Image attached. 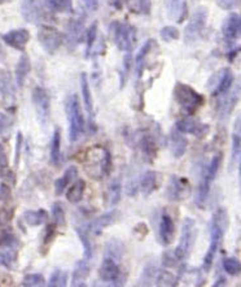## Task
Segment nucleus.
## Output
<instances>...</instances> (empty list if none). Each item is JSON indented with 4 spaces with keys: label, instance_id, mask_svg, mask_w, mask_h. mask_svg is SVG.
<instances>
[{
    "label": "nucleus",
    "instance_id": "nucleus-1",
    "mask_svg": "<svg viewBox=\"0 0 241 287\" xmlns=\"http://www.w3.org/2000/svg\"><path fill=\"white\" fill-rule=\"evenodd\" d=\"M228 227V215L224 208H219L215 211V213L211 217L210 224V245H209L208 252L204 257V264L202 268L205 272H209L214 263L215 255L220 247L222 239H223L224 233Z\"/></svg>",
    "mask_w": 241,
    "mask_h": 287
},
{
    "label": "nucleus",
    "instance_id": "nucleus-2",
    "mask_svg": "<svg viewBox=\"0 0 241 287\" xmlns=\"http://www.w3.org/2000/svg\"><path fill=\"white\" fill-rule=\"evenodd\" d=\"M86 172L96 179L108 177L112 172L113 160L110 152L105 147L95 146L86 154Z\"/></svg>",
    "mask_w": 241,
    "mask_h": 287
},
{
    "label": "nucleus",
    "instance_id": "nucleus-3",
    "mask_svg": "<svg viewBox=\"0 0 241 287\" xmlns=\"http://www.w3.org/2000/svg\"><path fill=\"white\" fill-rule=\"evenodd\" d=\"M65 109L69 121V139L70 142L74 143L79 140L82 134L85 133V117L78 95L73 94L68 98Z\"/></svg>",
    "mask_w": 241,
    "mask_h": 287
},
{
    "label": "nucleus",
    "instance_id": "nucleus-4",
    "mask_svg": "<svg viewBox=\"0 0 241 287\" xmlns=\"http://www.w3.org/2000/svg\"><path fill=\"white\" fill-rule=\"evenodd\" d=\"M222 160H223V155L220 154V152L219 154H215L210 160V163H209V165L204 170V174H202V178L200 181L196 193V204L199 207H201V208H204L206 200H208L209 193H210V186L214 182L215 177H217Z\"/></svg>",
    "mask_w": 241,
    "mask_h": 287
},
{
    "label": "nucleus",
    "instance_id": "nucleus-5",
    "mask_svg": "<svg viewBox=\"0 0 241 287\" xmlns=\"http://www.w3.org/2000/svg\"><path fill=\"white\" fill-rule=\"evenodd\" d=\"M110 35L119 51L131 52L135 47L136 29L129 22L113 21L110 25Z\"/></svg>",
    "mask_w": 241,
    "mask_h": 287
},
{
    "label": "nucleus",
    "instance_id": "nucleus-6",
    "mask_svg": "<svg viewBox=\"0 0 241 287\" xmlns=\"http://www.w3.org/2000/svg\"><path fill=\"white\" fill-rule=\"evenodd\" d=\"M174 98L184 112L192 115L204 104V98L191 86L178 82L174 87Z\"/></svg>",
    "mask_w": 241,
    "mask_h": 287
},
{
    "label": "nucleus",
    "instance_id": "nucleus-7",
    "mask_svg": "<svg viewBox=\"0 0 241 287\" xmlns=\"http://www.w3.org/2000/svg\"><path fill=\"white\" fill-rule=\"evenodd\" d=\"M197 230L193 218H186L182 225V235L178 247L174 250V254L179 261H186L191 256L193 246L196 242Z\"/></svg>",
    "mask_w": 241,
    "mask_h": 287
},
{
    "label": "nucleus",
    "instance_id": "nucleus-8",
    "mask_svg": "<svg viewBox=\"0 0 241 287\" xmlns=\"http://www.w3.org/2000/svg\"><path fill=\"white\" fill-rule=\"evenodd\" d=\"M206 22H208V9L205 7H199L195 9L193 15L191 16L190 22L184 29V40L186 43L191 44L199 40L202 31L205 29Z\"/></svg>",
    "mask_w": 241,
    "mask_h": 287
},
{
    "label": "nucleus",
    "instance_id": "nucleus-9",
    "mask_svg": "<svg viewBox=\"0 0 241 287\" xmlns=\"http://www.w3.org/2000/svg\"><path fill=\"white\" fill-rule=\"evenodd\" d=\"M31 99H33V104L35 107V112L40 125L45 126L51 118V97L48 91L43 87H35L33 90Z\"/></svg>",
    "mask_w": 241,
    "mask_h": 287
},
{
    "label": "nucleus",
    "instance_id": "nucleus-10",
    "mask_svg": "<svg viewBox=\"0 0 241 287\" xmlns=\"http://www.w3.org/2000/svg\"><path fill=\"white\" fill-rule=\"evenodd\" d=\"M38 40H39L42 49L47 54L52 55L63 44V34L56 27L40 25L39 30H38Z\"/></svg>",
    "mask_w": 241,
    "mask_h": 287
},
{
    "label": "nucleus",
    "instance_id": "nucleus-11",
    "mask_svg": "<svg viewBox=\"0 0 241 287\" xmlns=\"http://www.w3.org/2000/svg\"><path fill=\"white\" fill-rule=\"evenodd\" d=\"M191 194H192V188L188 179L184 177L172 175L166 187L165 197L170 202H183L191 197Z\"/></svg>",
    "mask_w": 241,
    "mask_h": 287
},
{
    "label": "nucleus",
    "instance_id": "nucleus-12",
    "mask_svg": "<svg viewBox=\"0 0 241 287\" xmlns=\"http://www.w3.org/2000/svg\"><path fill=\"white\" fill-rule=\"evenodd\" d=\"M20 9L25 21L30 24H42L47 18V12L40 0H21Z\"/></svg>",
    "mask_w": 241,
    "mask_h": 287
},
{
    "label": "nucleus",
    "instance_id": "nucleus-13",
    "mask_svg": "<svg viewBox=\"0 0 241 287\" xmlns=\"http://www.w3.org/2000/svg\"><path fill=\"white\" fill-rule=\"evenodd\" d=\"M20 247L17 238L8 234L0 241V264L6 268H12L17 259V250Z\"/></svg>",
    "mask_w": 241,
    "mask_h": 287
},
{
    "label": "nucleus",
    "instance_id": "nucleus-14",
    "mask_svg": "<svg viewBox=\"0 0 241 287\" xmlns=\"http://www.w3.org/2000/svg\"><path fill=\"white\" fill-rule=\"evenodd\" d=\"M233 79H235V77H233L232 70L228 69V68L220 69L219 72L213 74V77L209 81V83L213 86L211 95L213 97H220V95H224L226 92H228L232 87Z\"/></svg>",
    "mask_w": 241,
    "mask_h": 287
},
{
    "label": "nucleus",
    "instance_id": "nucleus-15",
    "mask_svg": "<svg viewBox=\"0 0 241 287\" xmlns=\"http://www.w3.org/2000/svg\"><path fill=\"white\" fill-rule=\"evenodd\" d=\"M175 129L183 134H192V135L197 136V138H204L210 131V126L209 125L201 124V122L193 120L192 117L180 118L175 124Z\"/></svg>",
    "mask_w": 241,
    "mask_h": 287
},
{
    "label": "nucleus",
    "instance_id": "nucleus-16",
    "mask_svg": "<svg viewBox=\"0 0 241 287\" xmlns=\"http://www.w3.org/2000/svg\"><path fill=\"white\" fill-rule=\"evenodd\" d=\"M83 33H85V17L73 18L69 22L67 29V44L69 49H76L83 39Z\"/></svg>",
    "mask_w": 241,
    "mask_h": 287
},
{
    "label": "nucleus",
    "instance_id": "nucleus-17",
    "mask_svg": "<svg viewBox=\"0 0 241 287\" xmlns=\"http://www.w3.org/2000/svg\"><path fill=\"white\" fill-rule=\"evenodd\" d=\"M2 38H3V42L7 45L17 50V51L24 52L27 43L30 40V33L26 29H15V30H11L4 34Z\"/></svg>",
    "mask_w": 241,
    "mask_h": 287
},
{
    "label": "nucleus",
    "instance_id": "nucleus-18",
    "mask_svg": "<svg viewBox=\"0 0 241 287\" xmlns=\"http://www.w3.org/2000/svg\"><path fill=\"white\" fill-rule=\"evenodd\" d=\"M99 277L101 281L115 283L120 279V269L117 260L106 256L99 268Z\"/></svg>",
    "mask_w": 241,
    "mask_h": 287
},
{
    "label": "nucleus",
    "instance_id": "nucleus-19",
    "mask_svg": "<svg viewBox=\"0 0 241 287\" xmlns=\"http://www.w3.org/2000/svg\"><path fill=\"white\" fill-rule=\"evenodd\" d=\"M117 211H109L106 212V213H104V215L99 216V217L95 218L92 222H91L90 225L87 226V230L88 233H90V235H100L101 234V231H103L105 227L110 226V225H113L115 222V220H117Z\"/></svg>",
    "mask_w": 241,
    "mask_h": 287
},
{
    "label": "nucleus",
    "instance_id": "nucleus-20",
    "mask_svg": "<svg viewBox=\"0 0 241 287\" xmlns=\"http://www.w3.org/2000/svg\"><path fill=\"white\" fill-rule=\"evenodd\" d=\"M222 33L226 39H237L241 34V16L231 13L222 25Z\"/></svg>",
    "mask_w": 241,
    "mask_h": 287
},
{
    "label": "nucleus",
    "instance_id": "nucleus-21",
    "mask_svg": "<svg viewBox=\"0 0 241 287\" xmlns=\"http://www.w3.org/2000/svg\"><path fill=\"white\" fill-rule=\"evenodd\" d=\"M160 239L163 246H169L175 239V224L167 213H163L160 221Z\"/></svg>",
    "mask_w": 241,
    "mask_h": 287
},
{
    "label": "nucleus",
    "instance_id": "nucleus-22",
    "mask_svg": "<svg viewBox=\"0 0 241 287\" xmlns=\"http://www.w3.org/2000/svg\"><path fill=\"white\" fill-rule=\"evenodd\" d=\"M188 3L187 0H169V17L178 24L187 18Z\"/></svg>",
    "mask_w": 241,
    "mask_h": 287
},
{
    "label": "nucleus",
    "instance_id": "nucleus-23",
    "mask_svg": "<svg viewBox=\"0 0 241 287\" xmlns=\"http://www.w3.org/2000/svg\"><path fill=\"white\" fill-rule=\"evenodd\" d=\"M30 72H31L30 59H29V56H27L26 54H21V56L18 59L17 67H16V72H15L17 86L22 87V86L25 85V82H26Z\"/></svg>",
    "mask_w": 241,
    "mask_h": 287
},
{
    "label": "nucleus",
    "instance_id": "nucleus-24",
    "mask_svg": "<svg viewBox=\"0 0 241 287\" xmlns=\"http://www.w3.org/2000/svg\"><path fill=\"white\" fill-rule=\"evenodd\" d=\"M88 275H90V264H88L87 259L78 261L73 270L72 284L73 286H85Z\"/></svg>",
    "mask_w": 241,
    "mask_h": 287
},
{
    "label": "nucleus",
    "instance_id": "nucleus-25",
    "mask_svg": "<svg viewBox=\"0 0 241 287\" xmlns=\"http://www.w3.org/2000/svg\"><path fill=\"white\" fill-rule=\"evenodd\" d=\"M77 177H78V169H77L76 166H69L60 178H57L56 182H54V193H56V195H63L64 191L67 190L68 186H69Z\"/></svg>",
    "mask_w": 241,
    "mask_h": 287
},
{
    "label": "nucleus",
    "instance_id": "nucleus-26",
    "mask_svg": "<svg viewBox=\"0 0 241 287\" xmlns=\"http://www.w3.org/2000/svg\"><path fill=\"white\" fill-rule=\"evenodd\" d=\"M22 220L29 226H40V225L44 224L45 221L48 220V213L44 209H36V211L29 209V211L24 212Z\"/></svg>",
    "mask_w": 241,
    "mask_h": 287
},
{
    "label": "nucleus",
    "instance_id": "nucleus-27",
    "mask_svg": "<svg viewBox=\"0 0 241 287\" xmlns=\"http://www.w3.org/2000/svg\"><path fill=\"white\" fill-rule=\"evenodd\" d=\"M157 182H158V174L154 170H148L143 174L142 181H140V190L144 197H149L156 190L158 184Z\"/></svg>",
    "mask_w": 241,
    "mask_h": 287
},
{
    "label": "nucleus",
    "instance_id": "nucleus-28",
    "mask_svg": "<svg viewBox=\"0 0 241 287\" xmlns=\"http://www.w3.org/2000/svg\"><path fill=\"white\" fill-rule=\"evenodd\" d=\"M176 130V129H175ZM188 142L183 136V133L180 131H172L171 133V151L176 159H180L186 151H187Z\"/></svg>",
    "mask_w": 241,
    "mask_h": 287
},
{
    "label": "nucleus",
    "instance_id": "nucleus-29",
    "mask_svg": "<svg viewBox=\"0 0 241 287\" xmlns=\"http://www.w3.org/2000/svg\"><path fill=\"white\" fill-rule=\"evenodd\" d=\"M86 190V182L83 179H76L73 182V184L68 188L67 191V199L69 203L77 204L83 199Z\"/></svg>",
    "mask_w": 241,
    "mask_h": 287
},
{
    "label": "nucleus",
    "instance_id": "nucleus-30",
    "mask_svg": "<svg viewBox=\"0 0 241 287\" xmlns=\"http://www.w3.org/2000/svg\"><path fill=\"white\" fill-rule=\"evenodd\" d=\"M81 91L86 111L92 117V115H94V103H92V95H91L90 83H88V78L86 73H82L81 74Z\"/></svg>",
    "mask_w": 241,
    "mask_h": 287
},
{
    "label": "nucleus",
    "instance_id": "nucleus-31",
    "mask_svg": "<svg viewBox=\"0 0 241 287\" xmlns=\"http://www.w3.org/2000/svg\"><path fill=\"white\" fill-rule=\"evenodd\" d=\"M154 40L153 39H149L143 44V47L140 49V51L138 52L135 58V70H136V74L138 77H140L143 74V70L145 68V58L148 56V54L151 52V50L153 49L154 45Z\"/></svg>",
    "mask_w": 241,
    "mask_h": 287
},
{
    "label": "nucleus",
    "instance_id": "nucleus-32",
    "mask_svg": "<svg viewBox=\"0 0 241 287\" xmlns=\"http://www.w3.org/2000/svg\"><path fill=\"white\" fill-rule=\"evenodd\" d=\"M49 156H51V163L53 165H58L61 160V131L58 127H56L53 131L51 140V150H49Z\"/></svg>",
    "mask_w": 241,
    "mask_h": 287
},
{
    "label": "nucleus",
    "instance_id": "nucleus-33",
    "mask_svg": "<svg viewBox=\"0 0 241 287\" xmlns=\"http://www.w3.org/2000/svg\"><path fill=\"white\" fill-rule=\"evenodd\" d=\"M226 95L227 97L220 102V106L219 108H218L220 117H228L229 113L232 112L233 107H235L238 98L237 90H233L232 92H229L228 91V92H226Z\"/></svg>",
    "mask_w": 241,
    "mask_h": 287
},
{
    "label": "nucleus",
    "instance_id": "nucleus-34",
    "mask_svg": "<svg viewBox=\"0 0 241 287\" xmlns=\"http://www.w3.org/2000/svg\"><path fill=\"white\" fill-rule=\"evenodd\" d=\"M76 231L78 234L79 239H81V243L83 246V254H85V259L91 260L92 254H94V250H92V243L90 241V233H88L87 227L82 226H76Z\"/></svg>",
    "mask_w": 241,
    "mask_h": 287
},
{
    "label": "nucleus",
    "instance_id": "nucleus-35",
    "mask_svg": "<svg viewBox=\"0 0 241 287\" xmlns=\"http://www.w3.org/2000/svg\"><path fill=\"white\" fill-rule=\"evenodd\" d=\"M140 148H142L144 156H147L149 160H153L157 156V145L152 135H143V138L140 139Z\"/></svg>",
    "mask_w": 241,
    "mask_h": 287
},
{
    "label": "nucleus",
    "instance_id": "nucleus-36",
    "mask_svg": "<svg viewBox=\"0 0 241 287\" xmlns=\"http://www.w3.org/2000/svg\"><path fill=\"white\" fill-rule=\"evenodd\" d=\"M129 9L136 15H149L152 9L151 0H129Z\"/></svg>",
    "mask_w": 241,
    "mask_h": 287
},
{
    "label": "nucleus",
    "instance_id": "nucleus-37",
    "mask_svg": "<svg viewBox=\"0 0 241 287\" xmlns=\"http://www.w3.org/2000/svg\"><path fill=\"white\" fill-rule=\"evenodd\" d=\"M120 194H122V184H120L119 179H115L109 184L108 193H106L109 207L117 206L120 200Z\"/></svg>",
    "mask_w": 241,
    "mask_h": 287
},
{
    "label": "nucleus",
    "instance_id": "nucleus-38",
    "mask_svg": "<svg viewBox=\"0 0 241 287\" xmlns=\"http://www.w3.org/2000/svg\"><path fill=\"white\" fill-rule=\"evenodd\" d=\"M0 92L4 98H12L15 95V90L12 86V79L7 70H0Z\"/></svg>",
    "mask_w": 241,
    "mask_h": 287
},
{
    "label": "nucleus",
    "instance_id": "nucleus-39",
    "mask_svg": "<svg viewBox=\"0 0 241 287\" xmlns=\"http://www.w3.org/2000/svg\"><path fill=\"white\" fill-rule=\"evenodd\" d=\"M125 252L124 243L118 239H110L106 245V256L113 257L114 260H119Z\"/></svg>",
    "mask_w": 241,
    "mask_h": 287
},
{
    "label": "nucleus",
    "instance_id": "nucleus-40",
    "mask_svg": "<svg viewBox=\"0 0 241 287\" xmlns=\"http://www.w3.org/2000/svg\"><path fill=\"white\" fill-rule=\"evenodd\" d=\"M223 269L229 275H238L241 273V261L236 257H226L223 260Z\"/></svg>",
    "mask_w": 241,
    "mask_h": 287
},
{
    "label": "nucleus",
    "instance_id": "nucleus-41",
    "mask_svg": "<svg viewBox=\"0 0 241 287\" xmlns=\"http://www.w3.org/2000/svg\"><path fill=\"white\" fill-rule=\"evenodd\" d=\"M52 218H53V225L56 226L65 225V209L61 203L56 202L52 204Z\"/></svg>",
    "mask_w": 241,
    "mask_h": 287
},
{
    "label": "nucleus",
    "instance_id": "nucleus-42",
    "mask_svg": "<svg viewBox=\"0 0 241 287\" xmlns=\"http://www.w3.org/2000/svg\"><path fill=\"white\" fill-rule=\"evenodd\" d=\"M68 283V273L64 270H54L51 274L48 286H67Z\"/></svg>",
    "mask_w": 241,
    "mask_h": 287
},
{
    "label": "nucleus",
    "instance_id": "nucleus-43",
    "mask_svg": "<svg viewBox=\"0 0 241 287\" xmlns=\"http://www.w3.org/2000/svg\"><path fill=\"white\" fill-rule=\"evenodd\" d=\"M45 279L42 274H38V273H31V274H26L22 279V284L24 286H44Z\"/></svg>",
    "mask_w": 241,
    "mask_h": 287
},
{
    "label": "nucleus",
    "instance_id": "nucleus-44",
    "mask_svg": "<svg viewBox=\"0 0 241 287\" xmlns=\"http://www.w3.org/2000/svg\"><path fill=\"white\" fill-rule=\"evenodd\" d=\"M96 38H97V24L96 22H94V24L90 26V29L87 30V49H86V56H87V58L90 56L92 50H94Z\"/></svg>",
    "mask_w": 241,
    "mask_h": 287
},
{
    "label": "nucleus",
    "instance_id": "nucleus-45",
    "mask_svg": "<svg viewBox=\"0 0 241 287\" xmlns=\"http://www.w3.org/2000/svg\"><path fill=\"white\" fill-rule=\"evenodd\" d=\"M44 3L53 12H65L70 8L69 0H44Z\"/></svg>",
    "mask_w": 241,
    "mask_h": 287
},
{
    "label": "nucleus",
    "instance_id": "nucleus-46",
    "mask_svg": "<svg viewBox=\"0 0 241 287\" xmlns=\"http://www.w3.org/2000/svg\"><path fill=\"white\" fill-rule=\"evenodd\" d=\"M160 35L163 42H172L179 38V30L175 26H165L161 29Z\"/></svg>",
    "mask_w": 241,
    "mask_h": 287
},
{
    "label": "nucleus",
    "instance_id": "nucleus-47",
    "mask_svg": "<svg viewBox=\"0 0 241 287\" xmlns=\"http://www.w3.org/2000/svg\"><path fill=\"white\" fill-rule=\"evenodd\" d=\"M11 172H9V164H8V156L4 150V146L0 143V175L4 178H8Z\"/></svg>",
    "mask_w": 241,
    "mask_h": 287
},
{
    "label": "nucleus",
    "instance_id": "nucleus-48",
    "mask_svg": "<svg viewBox=\"0 0 241 287\" xmlns=\"http://www.w3.org/2000/svg\"><path fill=\"white\" fill-rule=\"evenodd\" d=\"M156 284H158V286H174L175 284L174 275H172L170 272H167V270L158 272V275H157L156 279Z\"/></svg>",
    "mask_w": 241,
    "mask_h": 287
},
{
    "label": "nucleus",
    "instance_id": "nucleus-49",
    "mask_svg": "<svg viewBox=\"0 0 241 287\" xmlns=\"http://www.w3.org/2000/svg\"><path fill=\"white\" fill-rule=\"evenodd\" d=\"M131 64H133V56L130 52H127V55L124 59V68H122V72H120V86H124L126 83L127 76H129L130 69H131Z\"/></svg>",
    "mask_w": 241,
    "mask_h": 287
},
{
    "label": "nucleus",
    "instance_id": "nucleus-50",
    "mask_svg": "<svg viewBox=\"0 0 241 287\" xmlns=\"http://www.w3.org/2000/svg\"><path fill=\"white\" fill-rule=\"evenodd\" d=\"M215 3L218 7H220L224 11H228V12L241 7V0H215Z\"/></svg>",
    "mask_w": 241,
    "mask_h": 287
},
{
    "label": "nucleus",
    "instance_id": "nucleus-51",
    "mask_svg": "<svg viewBox=\"0 0 241 287\" xmlns=\"http://www.w3.org/2000/svg\"><path fill=\"white\" fill-rule=\"evenodd\" d=\"M157 275H158V270L154 268V266H148L145 268L144 272H143L142 282L143 284H149V282H153L157 279Z\"/></svg>",
    "mask_w": 241,
    "mask_h": 287
},
{
    "label": "nucleus",
    "instance_id": "nucleus-52",
    "mask_svg": "<svg viewBox=\"0 0 241 287\" xmlns=\"http://www.w3.org/2000/svg\"><path fill=\"white\" fill-rule=\"evenodd\" d=\"M12 118L7 115H0V136L6 135L12 127Z\"/></svg>",
    "mask_w": 241,
    "mask_h": 287
},
{
    "label": "nucleus",
    "instance_id": "nucleus-53",
    "mask_svg": "<svg viewBox=\"0 0 241 287\" xmlns=\"http://www.w3.org/2000/svg\"><path fill=\"white\" fill-rule=\"evenodd\" d=\"M83 4H85L86 8L88 9V11H96L97 7H99V2L97 0H83Z\"/></svg>",
    "mask_w": 241,
    "mask_h": 287
},
{
    "label": "nucleus",
    "instance_id": "nucleus-54",
    "mask_svg": "<svg viewBox=\"0 0 241 287\" xmlns=\"http://www.w3.org/2000/svg\"><path fill=\"white\" fill-rule=\"evenodd\" d=\"M233 135L241 138V116L238 118H236L235 125H233Z\"/></svg>",
    "mask_w": 241,
    "mask_h": 287
},
{
    "label": "nucleus",
    "instance_id": "nucleus-55",
    "mask_svg": "<svg viewBox=\"0 0 241 287\" xmlns=\"http://www.w3.org/2000/svg\"><path fill=\"white\" fill-rule=\"evenodd\" d=\"M109 2V4L110 6H113L114 8H117V9H120L122 7L125 6V4L127 3V0H108Z\"/></svg>",
    "mask_w": 241,
    "mask_h": 287
},
{
    "label": "nucleus",
    "instance_id": "nucleus-56",
    "mask_svg": "<svg viewBox=\"0 0 241 287\" xmlns=\"http://www.w3.org/2000/svg\"><path fill=\"white\" fill-rule=\"evenodd\" d=\"M21 140H22V134L20 133V131H18V134H17V148H16V150H17V152H16V165H17L18 164V155H20V143H21Z\"/></svg>",
    "mask_w": 241,
    "mask_h": 287
},
{
    "label": "nucleus",
    "instance_id": "nucleus-57",
    "mask_svg": "<svg viewBox=\"0 0 241 287\" xmlns=\"http://www.w3.org/2000/svg\"><path fill=\"white\" fill-rule=\"evenodd\" d=\"M9 195V190L7 186H4V184H2L0 186V198H7Z\"/></svg>",
    "mask_w": 241,
    "mask_h": 287
},
{
    "label": "nucleus",
    "instance_id": "nucleus-58",
    "mask_svg": "<svg viewBox=\"0 0 241 287\" xmlns=\"http://www.w3.org/2000/svg\"><path fill=\"white\" fill-rule=\"evenodd\" d=\"M238 178H240V186H241V155H240V164H238Z\"/></svg>",
    "mask_w": 241,
    "mask_h": 287
},
{
    "label": "nucleus",
    "instance_id": "nucleus-59",
    "mask_svg": "<svg viewBox=\"0 0 241 287\" xmlns=\"http://www.w3.org/2000/svg\"><path fill=\"white\" fill-rule=\"evenodd\" d=\"M2 2H3V0H0V3H2Z\"/></svg>",
    "mask_w": 241,
    "mask_h": 287
}]
</instances>
